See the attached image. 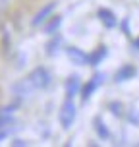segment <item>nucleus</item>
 I'll list each match as a JSON object with an SVG mask.
<instances>
[{"label":"nucleus","instance_id":"3","mask_svg":"<svg viewBox=\"0 0 139 147\" xmlns=\"http://www.w3.org/2000/svg\"><path fill=\"white\" fill-rule=\"evenodd\" d=\"M103 81H104V74H95V76H93V80H91L85 87L81 89V99H83V101H87V99L95 93V89L99 87Z\"/></svg>","mask_w":139,"mask_h":147},{"label":"nucleus","instance_id":"16","mask_svg":"<svg viewBox=\"0 0 139 147\" xmlns=\"http://www.w3.org/2000/svg\"><path fill=\"white\" fill-rule=\"evenodd\" d=\"M6 138V132H0V140H4Z\"/></svg>","mask_w":139,"mask_h":147},{"label":"nucleus","instance_id":"14","mask_svg":"<svg viewBox=\"0 0 139 147\" xmlns=\"http://www.w3.org/2000/svg\"><path fill=\"white\" fill-rule=\"evenodd\" d=\"M110 109H112L114 114H120V109H122V107H120V103H112V105H110Z\"/></svg>","mask_w":139,"mask_h":147},{"label":"nucleus","instance_id":"2","mask_svg":"<svg viewBox=\"0 0 139 147\" xmlns=\"http://www.w3.org/2000/svg\"><path fill=\"white\" fill-rule=\"evenodd\" d=\"M29 83L33 85V89H44L48 83H50V74L46 68H35L33 72L29 74Z\"/></svg>","mask_w":139,"mask_h":147},{"label":"nucleus","instance_id":"7","mask_svg":"<svg viewBox=\"0 0 139 147\" xmlns=\"http://www.w3.org/2000/svg\"><path fill=\"white\" fill-rule=\"evenodd\" d=\"M81 89V81H79V78L77 76H70L68 78V81H66V95L68 97H73L77 91Z\"/></svg>","mask_w":139,"mask_h":147},{"label":"nucleus","instance_id":"12","mask_svg":"<svg viewBox=\"0 0 139 147\" xmlns=\"http://www.w3.org/2000/svg\"><path fill=\"white\" fill-rule=\"evenodd\" d=\"M60 43H62V37H56V39H52L50 43L46 45V52L48 54H56V51H58V47H60Z\"/></svg>","mask_w":139,"mask_h":147},{"label":"nucleus","instance_id":"5","mask_svg":"<svg viewBox=\"0 0 139 147\" xmlns=\"http://www.w3.org/2000/svg\"><path fill=\"white\" fill-rule=\"evenodd\" d=\"M99 20H101L108 29H110V27H114V25L118 23L114 12H112V10H106V8H101V10H99Z\"/></svg>","mask_w":139,"mask_h":147},{"label":"nucleus","instance_id":"11","mask_svg":"<svg viewBox=\"0 0 139 147\" xmlns=\"http://www.w3.org/2000/svg\"><path fill=\"white\" fill-rule=\"evenodd\" d=\"M60 25H62V18H60V16H56V18H52L50 22H48L46 25H44V31H46L48 35H52V33H54V31L58 29Z\"/></svg>","mask_w":139,"mask_h":147},{"label":"nucleus","instance_id":"15","mask_svg":"<svg viewBox=\"0 0 139 147\" xmlns=\"http://www.w3.org/2000/svg\"><path fill=\"white\" fill-rule=\"evenodd\" d=\"M133 47H135V49H137V51H139V37H137V39H135V41H133Z\"/></svg>","mask_w":139,"mask_h":147},{"label":"nucleus","instance_id":"6","mask_svg":"<svg viewBox=\"0 0 139 147\" xmlns=\"http://www.w3.org/2000/svg\"><path fill=\"white\" fill-rule=\"evenodd\" d=\"M135 74H137V70H135V68L130 66V64H126V66H122L116 72V81H128V80H132Z\"/></svg>","mask_w":139,"mask_h":147},{"label":"nucleus","instance_id":"8","mask_svg":"<svg viewBox=\"0 0 139 147\" xmlns=\"http://www.w3.org/2000/svg\"><path fill=\"white\" fill-rule=\"evenodd\" d=\"M54 6H56V4H54V2H50V4H46L41 12H37V16L33 18V25H41L44 20H48V14L54 10Z\"/></svg>","mask_w":139,"mask_h":147},{"label":"nucleus","instance_id":"10","mask_svg":"<svg viewBox=\"0 0 139 147\" xmlns=\"http://www.w3.org/2000/svg\"><path fill=\"white\" fill-rule=\"evenodd\" d=\"M95 130H97V134H99V138H103V140H108L110 138L108 128L104 126V122L101 120V118H95Z\"/></svg>","mask_w":139,"mask_h":147},{"label":"nucleus","instance_id":"13","mask_svg":"<svg viewBox=\"0 0 139 147\" xmlns=\"http://www.w3.org/2000/svg\"><path fill=\"white\" fill-rule=\"evenodd\" d=\"M12 122V116H10V109H4V110H0V128L2 126H6Z\"/></svg>","mask_w":139,"mask_h":147},{"label":"nucleus","instance_id":"1","mask_svg":"<svg viewBox=\"0 0 139 147\" xmlns=\"http://www.w3.org/2000/svg\"><path fill=\"white\" fill-rule=\"evenodd\" d=\"M60 124H62V128H70V126L73 124V120H75V105L72 103V97H68L66 101H64V105L60 107Z\"/></svg>","mask_w":139,"mask_h":147},{"label":"nucleus","instance_id":"4","mask_svg":"<svg viewBox=\"0 0 139 147\" xmlns=\"http://www.w3.org/2000/svg\"><path fill=\"white\" fill-rule=\"evenodd\" d=\"M68 56H70V60H72V62L79 64V66H85V64H89V56H87V54H85L83 51L75 49V47L68 49Z\"/></svg>","mask_w":139,"mask_h":147},{"label":"nucleus","instance_id":"9","mask_svg":"<svg viewBox=\"0 0 139 147\" xmlns=\"http://www.w3.org/2000/svg\"><path fill=\"white\" fill-rule=\"evenodd\" d=\"M106 47H99V49H97L95 52H93V54H91V56H89V64H91V66H97V64H101V60L104 58V56H106Z\"/></svg>","mask_w":139,"mask_h":147}]
</instances>
